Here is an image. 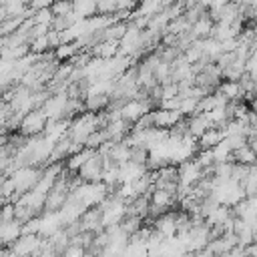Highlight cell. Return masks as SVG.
<instances>
[{"label": "cell", "instance_id": "cell-1", "mask_svg": "<svg viewBox=\"0 0 257 257\" xmlns=\"http://www.w3.org/2000/svg\"><path fill=\"white\" fill-rule=\"evenodd\" d=\"M46 124H48V116H46L44 108H36V110H30V112L24 116V120H22L18 133H22V135L28 137V139H34V137L44 135Z\"/></svg>", "mask_w": 257, "mask_h": 257}, {"label": "cell", "instance_id": "cell-2", "mask_svg": "<svg viewBox=\"0 0 257 257\" xmlns=\"http://www.w3.org/2000/svg\"><path fill=\"white\" fill-rule=\"evenodd\" d=\"M80 225L84 231L90 233H100L104 231V209L100 205L96 207H88L82 215H80Z\"/></svg>", "mask_w": 257, "mask_h": 257}, {"label": "cell", "instance_id": "cell-3", "mask_svg": "<svg viewBox=\"0 0 257 257\" xmlns=\"http://www.w3.org/2000/svg\"><path fill=\"white\" fill-rule=\"evenodd\" d=\"M179 177H181V187H195L203 179V169L199 167L195 157L179 165Z\"/></svg>", "mask_w": 257, "mask_h": 257}, {"label": "cell", "instance_id": "cell-4", "mask_svg": "<svg viewBox=\"0 0 257 257\" xmlns=\"http://www.w3.org/2000/svg\"><path fill=\"white\" fill-rule=\"evenodd\" d=\"M153 116H155V126H157V128H163V131L173 128L177 122H181V120L185 118V116L181 114V110H165V108L153 110Z\"/></svg>", "mask_w": 257, "mask_h": 257}, {"label": "cell", "instance_id": "cell-5", "mask_svg": "<svg viewBox=\"0 0 257 257\" xmlns=\"http://www.w3.org/2000/svg\"><path fill=\"white\" fill-rule=\"evenodd\" d=\"M24 235V225L20 221H10L0 225V239H2V247H10L12 243H16L20 237Z\"/></svg>", "mask_w": 257, "mask_h": 257}, {"label": "cell", "instance_id": "cell-6", "mask_svg": "<svg viewBox=\"0 0 257 257\" xmlns=\"http://www.w3.org/2000/svg\"><path fill=\"white\" fill-rule=\"evenodd\" d=\"M147 112H153V110H151V106H149L147 102H139V100H128V102L124 104V108L120 110L122 118H124V120H128L131 124H135L137 120H141Z\"/></svg>", "mask_w": 257, "mask_h": 257}, {"label": "cell", "instance_id": "cell-7", "mask_svg": "<svg viewBox=\"0 0 257 257\" xmlns=\"http://www.w3.org/2000/svg\"><path fill=\"white\" fill-rule=\"evenodd\" d=\"M213 28H215V20H213V16H211L209 12L203 14V16L191 26L193 34H195L199 40H207V38H211V36H213Z\"/></svg>", "mask_w": 257, "mask_h": 257}, {"label": "cell", "instance_id": "cell-8", "mask_svg": "<svg viewBox=\"0 0 257 257\" xmlns=\"http://www.w3.org/2000/svg\"><path fill=\"white\" fill-rule=\"evenodd\" d=\"M209 128H213V122L209 120L207 114H195V116H189V135L193 139H201Z\"/></svg>", "mask_w": 257, "mask_h": 257}, {"label": "cell", "instance_id": "cell-9", "mask_svg": "<svg viewBox=\"0 0 257 257\" xmlns=\"http://www.w3.org/2000/svg\"><path fill=\"white\" fill-rule=\"evenodd\" d=\"M223 141H225V133H223L221 128L213 126V128H209V131L197 141V147H199V151H211V149H215L217 145H221Z\"/></svg>", "mask_w": 257, "mask_h": 257}, {"label": "cell", "instance_id": "cell-10", "mask_svg": "<svg viewBox=\"0 0 257 257\" xmlns=\"http://www.w3.org/2000/svg\"><path fill=\"white\" fill-rule=\"evenodd\" d=\"M84 104H86V112L98 114V112H102L110 106V96L108 94H88Z\"/></svg>", "mask_w": 257, "mask_h": 257}, {"label": "cell", "instance_id": "cell-11", "mask_svg": "<svg viewBox=\"0 0 257 257\" xmlns=\"http://www.w3.org/2000/svg\"><path fill=\"white\" fill-rule=\"evenodd\" d=\"M143 227H145V219H141V217H133V215H124L122 221L118 223L120 233H124L126 237H135Z\"/></svg>", "mask_w": 257, "mask_h": 257}, {"label": "cell", "instance_id": "cell-12", "mask_svg": "<svg viewBox=\"0 0 257 257\" xmlns=\"http://www.w3.org/2000/svg\"><path fill=\"white\" fill-rule=\"evenodd\" d=\"M233 163H239V165H245V167H253V165H257V151L251 145H247V147H243V149L233 153Z\"/></svg>", "mask_w": 257, "mask_h": 257}, {"label": "cell", "instance_id": "cell-13", "mask_svg": "<svg viewBox=\"0 0 257 257\" xmlns=\"http://www.w3.org/2000/svg\"><path fill=\"white\" fill-rule=\"evenodd\" d=\"M74 14L78 16V20H88V18L96 16V2H90V0L74 2Z\"/></svg>", "mask_w": 257, "mask_h": 257}, {"label": "cell", "instance_id": "cell-14", "mask_svg": "<svg viewBox=\"0 0 257 257\" xmlns=\"http://www.w3.org/2000/svg\"><path fill=\"white\" fill-rule=\"evenodd\" d=\"M219 90H221L229 100H245V92H243V88H241L239 82L223 80V84L219 86Z\"/></svg>", "mask_w": 257, "mask_h": 257}, {"label": "cell", "instance_id": "cell-15", "mask_svg": "<svg viewBox=\"0 0 257 257\" xmlns=\"http://www.w3.org/2000/svg\"><path fill=\"white\" fill-rule=\"evenodd\" d=\"M149 159H151V149L147 145H135V147H131V161L128 163L139 165V167H145Z\"/></svg>", "mask_w": 257, "mask_h": 257}, {"label": "cell", "instance_id": "cell-16", "mask_svg": "<svg viewBox=\"0 0 257 257\" xmlns=\"http://www.w3.org/2000/svg\"><path fill=\"white\" fill-rule=\"evenodd\" d=\"M118 12L116 0H98L96 2V14L98 16H114Z\"/></svg>", "mask_w": 257, "mask_h": 257}, {"label": "cell", "instance_id": "cell-17", "mask_svg": "<svg viewBox=\"0 0 257 257\" xmlns=\"http://www.w3.org/2000/svg\"><path fill=\"white\" fill-rule=\"evenodd\" d=\"M50 10H52L54 16H66V14H72V12H74V2L58 0V2H52Z\"/></svg>", "mask_w": 257, "mask_h": 257}, {"label": "cell", "instance_id": "cell-18", "mask_svg": "<svg viewBox=\"0 0 257 257\" xmlns=\"http://www.w3.org/2000/svg\"><path fill=\"white\" fill-rule=\"evenodd\" d=\"M225 143H227L229 149L235 153V151L247 147V145H249V139H247L245 135H231V137H225Z\"/></svg>", "mask_w": 257, "mask_h": 257}, {"label": "cell", "instance_id": "cell-19", "mask_svg": "<svg viewBox=\"0 0 257 257\" xmlns=\"http://www.w3.org/2000/svg\"><path fill=\"white\" fill-rule=\"evenodd\" d=\"M52 20H54V14L50 8H44V10H38L34 14V22L36 24H46V26H52Z\"/></svg>", "mask_w": 257, "mask_h": 257}, {"label": "cell", "instance_id": "cell-20", "mask_svg": "<svg viewBox=\"0 0 257 257\" xmlns=\"http://www.w3.org/2000/svg\"><path fill=\"white\" fill-rule=\"evenodd\" d=\"M14 221V205L12 203H4L2 205V215H0V225Z\"/></svg>", "mask_w": 257, "mask_h": 257}, {"label": "cell", "instance_id": "cell-21", "mask_svg": "<svg viewBox=\"0 0 257 257\" xmlns=\"http://www.w3.org/2000/svg\"><path fill=\"white\" fill-rule=\"evenodd\" d=\"M245 68H247V72H249L253 78H257V50H253V52H251V56H249V60H247V64H245Z\"/></svg>", "mask_w": 257, "mask_h": 257}, {"label": "cell", "instance_id": "cell-22", "mask_svg": "<svg viewBox=\"0 0 257 257\" xmlns=\"http://www.w3.org/2000/svg\"><path fill=\"white\" fill-rule=\"evenodd\" d=\"M253 237H255V243H257V229H253Z\"/></svg>", "mask_w": 257, "mask_h": 257}]
</instances>
